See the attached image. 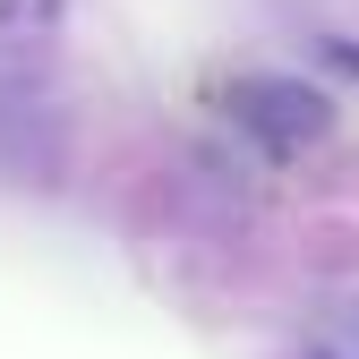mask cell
Here are the masks:
<instances>
[{"mask_svg": "<svg viewBox=\"0 0 359 359\" xmlns=\"http://www.w3.org/2000/svg\"><path fill=\"white\" fill-rule=\"evenodd\" d=\"M317 60L342 69V77H359V34H317Z\"/></svg>", "mask_w": 359, "mask_h": 359, "instance_id": "obj_4", "label": "cell"}, {"mask_svg": "<svg viewBox=\"0 0 359 359\" xmlns=\"http://www.w3.org/2000/svg\"><path fill=\"white\" fill-rule=\"evenodd\" d=\"M60 18V0H0V26H18V34H43Z\"/></svg>", "mask_w": 359, "mask_h": 359, "instance_id": "obj_3", "label": "cell"}, {"mask_svg": "<svg viewBox=\"0 0 359 359\" xmlns=\"http://www.w3.org/2000/svg\"><path fill=\"white\" fill-rule=\"evenodd\" d=\"M299 359H334V351H299Z\"/></svg>", "mask_w": 359, "mask_h": 359, "instance_id": "obj_5", "label": "cell"}, {"mask_svg": "<svg viewBox=\"0 0 359 359\" xmlns=\"http://www.w3.org/2000/svg\"><path fill=\"white\" fill-rule=\"evenodd\" d=\"M0 171L26 180V189H60V171H69V120L34 86H0Z\"/></svg>", "mask_w": 359, "mask_h": 359, "instance_id": "obj_2", "label": "cell"}, {"mask_svg": "<svg viewBox=\"0 0 359 359\" xmlns=\"http://www.w3.org/2000/svg\"><path fill=\"white\" fill-rule=\"evenodd\" d=\"M222 103H231V120L248 128L265 154H299V146L334 137V95L308 86V77H291V69H248Z\"/></svg>", "mask_w": 359, "mask_h": 359, "instance_id": "obj_1", "label": "cell"}]
</instances>
